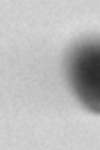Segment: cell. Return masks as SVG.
Instances as JSON below:
<instances>
[{
  "label": "cell",
  "mask_w": 100,
  "mask_h": 150,
  "mask_svg": "<svg viewBox=\"0 0 100 150\" xmlns=\"http://www.w3.org/2000/svg\"><path fill=\"white\" fill-rule=\"evenodd\" d=\"M75 84L80 89V96L87 103L98 100L96 109H100V50H84L77 59V68L73 75Z\"/></svg>",
  "instance_id": "cell-1"
}]
</instances>
